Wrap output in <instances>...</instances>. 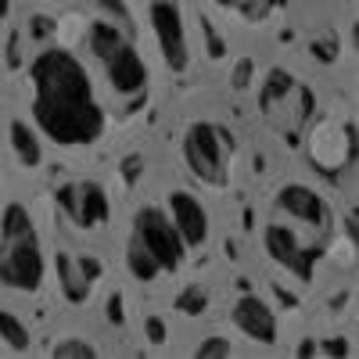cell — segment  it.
Listing matches in <instances>:
<instances>
[{"mask_svg":"<svg viewBox=\"0 0 359 359\" xmlns=\"http://www.w3.org/2000/svg\"><path fill=\"white\" fill-rule=\"evenodd\" d=\"M29 86H33V101H29L33 123L50 144L79 151V147H94L104 137V104L90 79V69L72 50L43 47L29 62Z\"/></svg>","mask_w":359,"mask_h":359,"instance_id":"obj_1","label":"cell"},{"mask_svg":"<svg viewBox=\"0 0 359 359\" xmlns=\"http://www.w3.org/2000/svg\"><path fill=\"white\" fill-rule=\"evenodd\" d=\"M47 280V255L40 230L22 201L0 212V287L15 294H40Z\"/></svg>","mask_w":359,"mask_h":359,"instance_id":"obj_2","label":"cell"},{"mask_svg":"<svg viewBox=\"0 0 359 359\" xmlns=\"http://www.w3.org/2000/svg\"><path fill=\"white\" fill-rule=\"evenodd\" d=\"M83 47L101 65V76L115 97H137L147 90V65L137 50V40L108 18H94L83 36Z\"/></svg>","mask_w":359,"mask_h":359,"instance_id":"obj_3","label":"cell"},{"mask_svg":"<svg viewBox=\"0 0 359 359\" xmlns=\"http://www.w3.org/2000/svg\"><path fill=\"white\" fill-rule=\"evenodd\" d=\"M180 155H184L187 172L198 184L223 191L230 184V169H233V137L226 126L212 123V118H198L184 130L180 140Z\"/></svg>","mask_w":359,"mask_h":359,"instance_id":"obj_4","label":"cell"},{"mask_svg":"<svg viewBox=\"0 0 359 359\" xmlns=\"http://www.w3.org/2000/svg\"><path fill=\"white\" fill-rule=\"evenodd\" d=\"M259 111L273 123L277 130L284 126L291 137L309 123L313 115V90L302 86L291 72L284 69H273L266 76L262 90H259Z\"/></svg>","mask_w":359,"mask_h":359,"instance_id":"obj_5","label":"cell"},{"mask_svg":"<svg viewBox=\"0 0 359 359\" xmlns=\"http://www.w3.org/2000/svg\"><path fill=\"white\" fill-rule=\"evenodd\" d=\"M130 241H137L147 255L158 262L162 273H176L187 259V245L176 233L172 219L162 205H140L130 223Z\"/></svg>","mask_w":359,"mask_h":359,"instance_id":"obj_6","label":"cell"},{"mask_svg":"<svg viewBox=\"0 0 359 359\" xmlns=\"http://www.w3.org/2000/svg\"><path fill=\"white\" fill-rule=\"evenodd\" d=\"M262 252L273 262L280 273H287L298 284H313L316 277V259H320V245H309L294 226L269 219L262 226Z\"/></svg>","mask_w":359,"mask_h":359,"instance_id":"obj_7","label":"cell"},{"mask_svg":"<svg viewBox=\"0 0 359 359\" xmlns=\"http://www.w3.org/2000/svg\"><path fill=\"white\" fill-rule=\"evenodd\" d=\"M273 219L287 223V226H306L313 230L316 237H327L331 233V205H327V198L309 187V184H298V180H291V184L277 187L273 194Z\"/></svg>","mask_w":359,"mask_h":359,"instance_id":"obj_8","label":"cell"},{"mask_svg":"<svg viewBox=\"0 0 359 359\" xmlns=\"http://www.w3.org/2000/svg\"><path fill=\"white\" fill-rule=\"evenodd\" d=\"M147 22H151L155 43L162 50V62L169 72H187L191 69V36H187V22L176 0H151L147 4Z\"/></svg>","mask_w":359,"mask_h":359,"instance_id":"obj_9","label":"cell"},{"mask_svg":"<svg viewBox=\"0 0 359 359\" xmlns=\"http://www.w3.org/2000/svg\"><path fill=\"white\" fill-rule=\"evenodd\" d=\"M54 205L69 223H76L79 230H97L101 223H108L111 205L101 184L94 180H72V184H62L54 194Z\"/></svg>","mask_w":359,"mask_h":359,"instance_id":"obj_10","label":"cell"},{"mask_svg":"<svg viewBox=\"0 0 359 359\" xmlns=\"http://www.w3.org/2000/svg\"><path fill=\"white\" fill-rule=\"evenodd\" d=\"M230 323L241 331L248 341L255 345H277L280 338V320H277V309L266 302V298L259 294H241V298H233V306H230Z\"/></svg>","mask_w":359,"mask_h":359,"instance_id":"obj_11","label":"cell"},{"mask_svg":"<svg viewBox=\"0 0 359 359\" xmlns=\"http://www.w3.org/2000/svg\"><path fill=\"white\" fill-rule=\"evenodd\" d=\"M169 219H172V226H176V233L184 237V245H187V252H194V248H205L208 245V212H205V205L191 194V191H172L169 194Z\"/></svg>","mask_w":359,"mask_h":359,"instance_id":"obj_12","label":"cell"},{"mask_svg":"<svg viewBox=\"0 0 359 359\" xmlns=\"http://www.w3.org/2000/svg\"><path fill=\"white\" fill-rule=\"evenodd\" d=\"M54 273H57V291H62V298L69 306H83L90 298V284H94V277L86 273L83 255L57 252L54 255Z\"/></svg>","mask_w":359,"mask_h":359,"instance_id":"obj_13","label":"cell"},{"mask_svg":"<svg viewBox=\"0 0 359 359\" xmlns=\"http://www.w3.org/2000/svg\"><path fill=\"white\" fill-rule=\"evenodd\" d=\"M8 140H11V151L18 158L22 169H36L43 162V144L36 137V130L22 123V118H11V126H8Z\"/></svg>","mask_w":359,"mask_h":359,"instance_id":"obj_14","label":"cell"},{"mask_svg":"<svg viewBox=\"0 0 359 359\" xmlns=\"http://www.w3.org/2000/svg\"><path fill=\"white\" fill-rule=\"evenodd\" d=\"M126 269H130V277L133 280H140V284H155L158 277H162V269H158V262L147 255L137 241H130L126 237Z\"/></svg>","mask_w":359,"mask_h":359,"instance_id":"obj_15","label":"cell"},{"mask_svg":"<svg viewBox=\"0 0 359 359\" xmlns=\"http://www.w3.org/2000/svg\"><path fill=\"white\" fill-rule=\"evenodd\" d=\"M0 341H4L11 352H25L29 348V327L22 323V316L0 309Z\"/></svg>","mask_w":359,"mask_h":359,"instance_id":"obj_16","label":"cell"},{"mask_svg":"<svg viewBox=\"0 0 359 359\" xmlns=\"http://www.w3.org/2000/svg\"><path fill=\"white\" fill-rule=\"evenodd\" d=\"M50 355H54V359H76V355L94 359V355H101V348L90 345V341L79 338V334H65V338H57V341L50 345Z\"/></svg>","mask_w":359,"mask_h":359,"instance_id":"obj_17","label":"cell"},{"mask_svg":"<svg viewBox=\"0 0 359 359\" xmlns=\"http://www.w3.org/2000/svg\"><path fill=\"white\" fill-rule=\"evenodd\" d=\"M184 316H201L205 313V306H208V291L201 287V284H187L184 291L176 294V302H172Z\"/></svg>","mask_w":359,"mask_h":359,"instance_id":"obj_18","label":"cell"},{"mask_svg":"<svg viewBox=\"0 0 359 359\" xmlns=\"http://www.w3.org/2000/svg\"><path fill=\"white\" fill-rule=\"evenodd\" d=\"M97 8H101V18H108L111 25L126 29L130 36L137 33V29H133V18H130V8L123 4V0H97Z\"/></svg>","mask_w":359,"mask_h":359,"instance_id":"obj_19","label":"cell"},{"mask_svg":"<svg viewBox=\"0 0 359 359\" xmlns=\"http://www.w3.org/2000/svg\"><path fill=\"white\" fill-rule=\"evenodd\" d=\"M233 352V345H230V338H223V334H205L198 345H194V355L198 359H219V355H230Z\"/></svg>","mask_w":359,"mask_h":359,"instance_id":"obj_20","label":"cell"},{"mask_svg":"<svg viewBox=\"0 0 359 359\" xmlns=\"http://www.w3.org/2000/svg\"><path fill=\"white\" fill-rule=\"evenodd\" d=\"M212 4L226 8V11H241V15H266L269 8H273V0H212Z\"/></svg>","mask_w":359,"mask_h":359,"instance_id":"obj_21","label":"cell"},{"mask_svg":"<svg viewBox=\"0 0 359 359\" xmlns=\"http://www.w3.org/2000/svg\"><path fill=\"white\" fill-rule=\"evenodd\" d=\"M144 334H147V341H151V345H162L165 334H169V331H165V320H162V316H147V320H144Z\"/></svg>","mask_w":359,"mask_h":359,"instance_id":"obj_22","label":"cell"},{"mask_svg":"<svg viewBox=\"0 0 359 359\" xmlns=\"http://www.w3.org/2000/svg\"><path fill=\"white\" fill-rule=\"evenodd\" d=\"M316 352H320V355H352V345H348L345 338H338V341H323Z\"/></svg>","mask_w":359,"mask_h":359,"instance_id":"obj_23","label":"cell"},{"mask_svg":"<svg viewBox=\"0 0 359 359\" xmlns=\"http://www.w3.org/2000/svg\"><path fill=\"white\" fill-rule=\"evenodd\" d=\"M33 33L43 40V33H47V18H43V15H36V18H33Z\"/></svg>","mask_w":359,"mask_h":359,"instance_id":"obj_24","label":"cell"},{"mask_svg":"<svg viewBox=\"0 0 359 359\" xmlns=\"http://www.w3.org/2000/svg\"><path fill=\"white\" fill-rule=\"evenodd\" d=\"M8 15V0H0V18H4Z\"/></svg>","mask_w":359,"mask_h":359,"instance_id":"obj_25","label":"cell"}]
</instances>
